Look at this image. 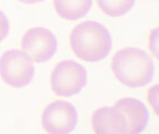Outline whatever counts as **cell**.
I'll return each mask as SVG.
<instances>
[{
  "mask_svg": "<svg viewBox=\"0 0 159 134\" xmlns=\"http://www.w3.org/2000/svg\"><path fill=\"white\" fill-rule=\"evenodd\" d=\"M111 71L122 85L131 89L147 85L153 76V63L142 49L125 47L111 58Z\"/></svg>",
  "mask_w": 159,
  "mask_h": 134,
  "instance_id": "1",
  "label": "cell"
},
{
  "mask_svg": "<svg viewBox=\"0 0 159 134\" xmlns=\"http://www.w3.org/2000/svg\"><path fill=\"white\" fill-rule=\"evenodd\" d=\"M70 45L77 58L85 62H99L108 56L111 36L108 29L97 21L76 25L70 35Z\"/></svg>",
  "mask_w": 159,
  "mask_h": 134,
  "instance_id": "2",
  "label": "cell"
},
{
  "mask_svg": "<svg viewBox=\"0 0 159 134\" xmlns=\"http://www.w3.org/2000/svg\"><path fill=\"white\" fill-rule=\"evenodd\" d=\"M35 67L33 60L25 51L10 49L5 51L0 57V77L12 87H24L33 80Z\"/></svg>",
  "mask_w": 159,
  "mask_h": 134,
  "instance_id": "3",
  "label": "cell"
},
{
  "mask_svg": "<svg viewBox=\"0 0 159 134\" xmlns=\"http://www.w3.org/2000/svg\"><path fill=\"white\" fill-rule=\"evenodd\" d=\"M49 83L52 91L56 95L73 96L85 86L86 71L81 64L74 60H63L54 67Z\"/></svg>",
  "mask_w": 159,
  "mask_h": 134,
  "instance_id": "4",
  "label": "cell"
},
{
  "mask_svg": "<svg viewBox=\"0 0 159 134\" xmlns=\"http://www.w3.org/2000/svg\"><path fill=\"white\" fill-rule=\"evenodd\" d=\"M76 122L75 107L71 103L62 100L49 103L42 113V125L47 133H68L74 130Z\"/></svg>",
  "mask_w": 159,
  "mask_h": 134,
  "instance_id": "5",
  "label": "cell"
},
{
  "mask_svg": "<svg viewBox=\"0 0 159 134\" xmlns=\"http://www.w3.org/2000/svg\"><path fill=\"white\" fill-rule=\"evenodd\" d=\"M57 48L55 35L46 28H31L21 39V49L35 63H43L54 56Z\"/></svg>",
  "mask_w": 159,
  "mask_h": 134,
  "instance_id": "6",
  "label": "cell"
},
{
  "mask_svg": "<svg viewBox=\"0 0 159 134\" xmlns=\"http://www.w3.org/2000/svg\"><path fill=\"white\" fill-rule=\"evenodd\" d=\"M91 126L99 134L128 133V123L125 116L114 106H103L91 115Z\"/></svg>",
  "mask_w": 159,
  "mask_h": 134,
  "instance_id": "7",
  "label": "cell"
},
{
  "mask_svg": "<svg viewBox=\"0 0 159 134\" xmlns=\"http://www.w3.org/2000/svg\"><path fill=\"white\" fill-rule=\"evenodd\" d=\"M114 107L122 112L128 123V133L143 131L148 122V110L141 101L134 97H123L114 103Z\"/></svg>",
  "mask_w": 159,
  "mask_h": 134,
  "instance_id": "8",
  "label": "cell"
},
{
  "mask_svg": "<svg viewBox=\"0 0 159 134\" xmlns=\"http://www.w3.org/2000/svg\"><path fill=\"white\" fill-rule=\"evenodd\" d=\"M53 2L56 14L71 21L84 17L92 7V0H53Z\"/></svg>",
  "mask_w": 159,
  "mask_h": 134,
  "instance_id": "9",
  "label": "cell"
},
{
  "mask_svg": "<svg viewBox=\"0 0 159 134\" xmlns=\"http://www.w3.org/2000/svg\"><path fill=\"white\" fill-rule=\"evenodd\" d=\"M136 0H97L100 10L110 17H121L132 9Z\"/></svg>",
  "mask_w": 159,
  "mask_h": 134,
  "instance_id": "10",
  "label": "cell"
},
{
  "mask_svg": "<svg viewBox=\"0 0 159 134\" xmlns=\"http://www.w3.org/2000/svg\"><path fill=\"white\" fill-rule=\"evenodd\" d=\"M158 96H159V85L158 84H153V85H151L147 89V102L156 115L159 114Z\"/></svg>",
  "mask_w": 159,
  "mask_h": 134,
  "instance_id": "11",
  "label": "cell"
},
{
  "mask_svg": "<svg viewBox=\"0 0 159 134\" xmlns=\"http://www.w3.org/2000/svg\"><path fill=\"white\" fill-rule=\"evenodd\" d=\"M158 28H155L149 32L148 34V47H149V50H150L151 55L153 56L155 59H158L159 54H158Z\"/></svg>",
  "mask_w": 159,
  "mask_h": 134,
  "instance_id": "12",
  "label": "cell"
},
{
  "mask_svg": "<svg viewBox=\"0 0 159 134\" xmlns=\"http://www.w3.org/2000/svg\"><path fill=\"white\" fill-rule=\"evenodd\" d=\"M9 32V20L6 15L0 10V43L2 41Z\"/></svg>",
  "mask_w": 159,
  "mask_h": 134,
  "instance_id": "13",
  "label": "cell"
},
{
  "mask_svg": "<svg viewBox=\"0 0 159 134\" xmlns=\"http://www.w3.org/2000/svg\"><path fill=\"white\" fill-rule=\"evenodd\" d=\"M20 2L26 3V5H35V3H38V2H42L44 0H18Z\"/></svg>",
  "mask_w": 159,
  "mask_h": 134,
  "instance_id": "14",
  "label": "cell"
}]
</instances>
